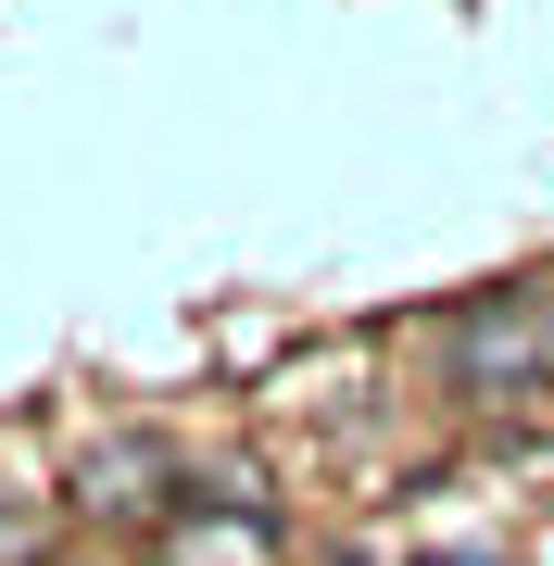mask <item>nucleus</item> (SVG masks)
Here are the masks:
<instances>
[{
    "label": "nucleus",
    "mask_w": 554,
    "mask_h": 566,
    "mask_svg": "<svg viewBox=\"0 0 554 566\" xmlns=\"http://www.w3.org/2000/svg\"><path fill=\"white\" fill-rule=\"evenodd\" d=\"M542 365H554V315L542 303H492V315L453 327V390H530Z\"/></svg>",
    "instance_id": "1"
},
{
    "label": "nucleus",
    "mask_w": 554,
    "mask_h": 566,
    "mask_svg": "<svg viewBox=\"0 0 554 566\" xmlns=\"http://www.w3.org/2000/svg\"><path fill=\"white\" fill-rule=\"evenodd\" d=\"M177 566H265V516H252V491H227V516H189V528H177Z\"/></svg>",
    "instance_id": "2"
},
{
    "label": "nucleus",
    "mask_w": 554,
    "mask_h": 566,
    "mask_svg": "<svg viewBox=\"0 0 554 566\" xmlns=\"http://www.w3.org/2000/svg\"><path fill=\"white\" fill-rule=\"evenodd\" d=\"M88 504H114V516H139V504H165V453H139V441H114L102 465H88Z\"/></svg>",
    "instance_id": "3"
},
{
    "label": "nucleus",
    "mask_w": 554,
    "mask_h": 566,
    "mask_svg": "<svg viewBox=\"0 0 554 566\" xmlns=\"http://www.w3.org/2000/svg\"><path fill=\"white\" fill-rule=\"evenodd\" d=\"M467 566H492V554H467Z\"/></svg>",
    "instance_id": "4"
}]
</instances>
